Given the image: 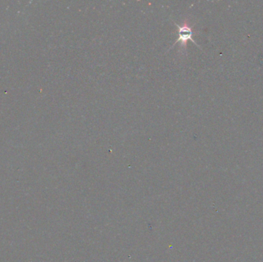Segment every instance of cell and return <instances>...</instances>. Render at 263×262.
I'll list each match as a JSON object with an SVG mask.
<instances>
[{
  "mask_svg": "<svg viewBox=\"0 0 263 262\" xmlns=\"http://www.w3.org/2000/svg\"><path fill=\"white\" fill-rule=\"evenodd\" d=\"M175 25L176 26L178 29V40L175 42V43H174L173 46H175L178 42H180L181 46H186L187 42L189 40L192 41L195 45L198 46L197 43L195 42L194 39H193V36L194 32H193V29H192V27H191L188 23H184V24H182V25L181 26L178 25V24L175 23Z\"/></svg>",
  "mask_w": 263,
  "mask_h": 262,
  "instance_id": "obj_1",
  "label": "cell"
}]
</instances>
